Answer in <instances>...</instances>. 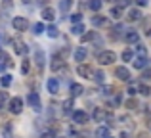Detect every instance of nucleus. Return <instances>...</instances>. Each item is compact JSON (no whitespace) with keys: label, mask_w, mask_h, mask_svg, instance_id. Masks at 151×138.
Instances as JSON below:
<instances>
[{"label":"nucleus","mask_w":151,"mask_h":138,"mask_svg":"<svg viewBox=\"0 0 151 138\" xmlns=\"http://www.w3.org/2000/svg\"><path fill=\"white\" fill-rule=\"evenodd\" d=\"M101 6H103V2H101V0H90V10L100 12V10H101Z\"/></svg>","instance_id":"nucleus-21"},{"label":"nucleus","mask_w":151,"mask_h":138,"mask_svg":"<svg viewBox=\"0 0 151 138\" xmlns=\"http://www.w3.org/2000/svg\"><path fill=\"white\" fill-rule=\"evenodd\" d=\"M42 19H44V21H48V23H52L55 19V10L52 6H46L44 10H42Z\"/></svg>","instance_id":"nucleus-11"},{"label":"nucleus","mask_w":151,"mask_h":138,"mask_svg":"<svg viewBox=\"0 0 151 138\" xmlns=\"http://www.w3.org/2000/svg\"><path fill=\"white\" fill-rule=\"evenodd\" d=\"M46 86H48V92H50V94H58V90H59V82H58V79H55V77L48 79Z\"/></svg>","instance_id":"nucleus-14"},{"label":"nucleus","mask_w":151,"mask_h":138,"mask_svg":"<svg viewBox=\"0 0 151 138\" xmlns=\"http://www.w3.org/2000/svg\"><path fill=\"white\" fill-rule=\"evenodd\" d=\"M35 33H37V35L44 33V25H42V23H37V25H35Z\"/></svg>","instance_id":"nucleus-37"},{"label":"nucleus","mask_w":151,"mask_h":138,"mask_svg":"<svg viewBox=\"0 0 151 138\" xmlns=\"http://www.w3.org/2000/svg\"><path fill=\"white\" fill-rule=\"evenodd\" d=\"M71 4H73V0H61L59 2V8H61V12H67L71 8Z\"/></svg>","instance_id":"nucleus-29"},{"label":"nucleus","mask_w":151,"mask_h":138,"mask_svg":"<svg viewBox=\"0 0 151 138\" xmlns=\"http://www.w3.org/2000/svg\"><path fill=\"white\" fill-rule=\"evenodd\" d=\"M81 6H82V8H86V6L90 8V2H88V0H81Z\"/></svg>","instance_id":"nucleus-46"},{"label":"nucleus","mask_w":151,"mask_h":138,"mask_svg":"<svg viewBox=\"0 0 151 138\" xmlns=\"http://www.w3.org/2000/svg\"><path fill=\"white\" fill-rule=\"evenodd\" d=\"M14 50H15V54H19V56H25V54L29 52V48L25 46V42H21V40H14Z\"/></svg>","instance_id":"nucleus-12"},{"label":"nucleus","mask_w":151,"mask_h":138,"mask_svg":"<svg viewBox=\"0 0 151 138\" xmlns=\"http://www.w3.org/2000/svg\"><path fill=\"white\" fill-rule=\"evenodd\" d=\"M6 67H8V64H6V61H0V73H2V71L6 69Z\"/></svg>","instance_id":"nucleus-45"},{"label":"nucleus","mask_w":151,"mask_h":138,"mask_svg":"<svg viewBox=\"0 0 151 138\" xmlns=\"http://www.w3.org/2000/svg\"><path fill=\"white\" fill-rule=\"evenodd\" d=\"M115 77H117L119 81L128 82V81H130V71L126 69L124 65H121V67H117V69H115Z\"/></svg>","instance_id":"nucleus-6"},{"label":"nucleus","mask_w":151,"mask_h":138,"mask_svg":"<svg viewBox=\"0 0 151 138\" xmlns=\"http://www.w3.org/2000/svg\"><path fill=\"white\" fill-rule=\"evenodd\" d=\"M94 38H96V33H94V31H92V33H86L84 37H82V42H88V40H94Z\"/></svg>","instance_id":"nucleus-33"},{"label":"nucleus","mask_w":151,"mask_h":138,"mask_svg":"<svg viewBox=\"0 0 151 138\" xmlns=\"http://www.w3.org/2000/svg\"><path fill=\"white\" fill-rule=\"evenodd\" d=\"M0 2H2L6 8H12V6H14V2H12V0H0Z\"/></svg>","instance_id":"nucleus-43"},{"label":"nucleus","mask_w":151,"mask_h":138,"mask_svg":"<svg viewBox=\"0 0 151 138\" xmlns=\"http://www.w3.org/2000/svg\"><path fill=\"white\" fill-rule=\"evenodd\" d=\"M0 85H2L4 88H8V86L12 85V75H2V79H0Z\"/></svg>","instance_id":"nucleus-27"},{"label":"nucleus","mask_w":151,"mask_h":138,"mask_svg":"<svg viewBox=\"0 0 151 138\" xmlns=\"http://www.w3.org/2000/svg\"><path fill=\"white\" fill-rule=\"evenodd\" d=\"M138 138H147V134H145V132H140V134H138Z\"/></svg>","instance_id":"nucleus-48"},{"label":"nucleus","mask_w":151,"mask_h":138,"mask_svg":"<svg viewBox=\"0 0 151 138\" xmlns=\"http://www.w3.org/2000/svg\"><path fill=\"white\" fill-rule=\"evenodd\" d=\"M122 37H124V40L128 42V44H138V40H140V35H138V31H134V29H128Z\"/></svg>","instance_id":"nucleus-7"},{"label":"nucleus","mask_w":151,"mask_h":138,"mask_svg":"<svg viewBox=\"0 0 151 138\" xmlns=\"http://www.w3.org/2000/svg\"><path fill=\"white\" fill-rule=\"evenodd\" d=\"M73 121H75V123H78V125H84V123H88V121H90V115L86 111H75L73 113Z\"/></svg>","instance_id":"nucleus-9"},{"label":"nucleus","mask_w":151,"mask_h":138,"mask_svg":"<svg viewBox=\"0 0 151 138\" xmlns=\"http://www.w3.org/2000/svg\"><path fill=\"white\" fill-rule=\"evenodd\" d=\"M119 121H121V123H124V125H128V127H130V125H132V119H130V117H128V115H124V117H121V119H119Z\"/></svg>","instance_id":"nucleus-38"},{"label":"nucleus","mask_w":151,"mask_h":138,"mask_svg":"<svg viewBox=\"0 0 151 138\" xmlns=\"http://www.w3.org/2000/svg\"><path fill=\"white\" fill-rule=\"evenodd\" d=\"M140 94H144V96H149L151 94V88L147 85H144V82H140Z\"/></svg>","instance_id":"nucleus-30"},{"label":"nucleus","mask_w":151,"mask_h":138,"mask_svg":"<svg viewBox=\"0 0 151 138\" xmlns=\"http://www.w3.org/2000/svg\"><path fill=\"white\" fill-rule=\"evenodd\" d=\"M46 33H48V37H52V38H58L59 31H58V27H55V25H50L48 29H46Z\"/></svg>","instance_id":"nucleus-26"},{"label":"nucleus","mask_w":151,"mask_h":138,"mask_svg":"<svg viewBox=\"0 0 151 138\" xmlns=\"http://www.w3.org/2000/svg\"><path fill=\"white\" fill-rule=\"evenodd\" d=\"M81 19H82V14H73L71 15V21L73 23H81Z\"/></svg>","instance_id":"nucleus-36"},{"label":"nucleus","mask_w":151,"mask_h":138,"mask_svg":"<svg viewBox=\"0 0 151 138\" xmlns=\"http://www.w3.org/2000/svg\"><path fill=\"white\" fill-rule=\"evenodd\" d=\"M31 2V0H23V4H29Z\"/></svg>","instance_id":"nucleus-50"},{"label":"nucleus","mask_w":151,"mask_h":138,"mask_svg":"<svg viewBox=\"0 0 151 138\" xmlns=\"http://www.w3.org/2000/svg\"><path fill=\"white\" fill-rule=\"evenodd\" d=\"M10 111L14 113V115H19V113L23 111V100H21V98L15 96V98L10 100Z\"/></svg>","instance_id":"nucleus-5"},{"label":"nucleus","mask_w":151,"mask_h":138,"mask_svg":"<svg viewBox=\"0 0 151 138\" xmlns=\"http://www.w3.org/2000/svg\"><path fill=\"white\" fill-rule=\"evenodd\" d=\"M92 25L94 27H105L107 25V17L105 15H92Z\"/></svg>","instance_id":"nucleus-17"},{"label":"nucleus","mask_w":151,"mask_h":138,"mask_svg":"<svg viewBox=\"0 0 151 138\" xmlns=\"http://www.w3.org/2000/svg\"><path fill=\"white\" fill-rule=\"evenodd\" d=\"M147 129L151 131V117H147Z\"/></svg>","instance_id":"nucleus-49"},{"label":"nucleus","mask_w":151,"mask_h":138,"mask_svg":"<svg viewBox=\"0 0 151 138\" xmlns=\"http://www.w3.org/2000/svg\"><path fill=\"white\" fill-rule=\"evenodd\" d=\"M77 73L81 75V77H84V79H92L94 69L90 67V65H86V64H81V65L77 67Z\"/></svg>","instance_id":"nucleus-8"},{"label":"nucleus","mask_w":151,"mask_h":138,"mask_svg":"<svg viewBox=\"0 0 151 138\" xmlns=\"http://www.w3.org/2000/svg\"><path fill=\"white\" fill-rule=\"evenodd\" d=\"M86 56H88V50H86L84 46H78V48L75 50V60L77 61H84Z\"/></svg>","instance_id":"nucleus-16"},{"label":"nucleus","mask_w":151,"mask_h":138,"mask_svg":"<svg viewBox=\"0 0 151 138\" xmlns=\"http://www.w3.org/2000/svg\"><path fill=\"white\" fill-rule=\"evenodd\" d=\"M121 58H122V61H132L134 60V52L132 50H124V52L121 54Z\"/></svg>","instance_id":"nucleus-23"},{"label":"nucleus","mask_w":151,"mask_h":138,"mask_svg":"<svg viewBox=\"0 0 151 138\" xmlns=\"http://www.w3.org/2000/svg\"><path fill=\"white\" fill-rule=\"evenodd\" d=\"M107 138H111V136H107Z\"/></svg>","instance_id":"nucleus-51"},{"label":"nucleus","mask_w":151,"mask_h":138,"mask_svg":"<svg viewBox=\"0 0 151 138\" xmlns=\"http://www.w3.org/2000/svg\"><path fill=\"white\" fill-rule=\"evenodd\" d=\"M126 19H128V21H140L142 12L138 10V8H132V10H128V14H126Z\"/></svg>","instance_id":"nucleus-15"},{"label":"nucleus","mask_w":151,"mask_h":138,"mask_svg":"<svg viewBox=\"0 0 151 138\" xmlns=\"http://www.w3.org/2000/svg\"><path fill=\"white\" fill-rule=\"evenodd\" d=\"M96 136L98 138H107V136H109V129H107V127H100L96 131Z\"/></svg>","instance_id":"nucleus-24"},{"label":"nucleus","mask_w":151,"mask_h":138,"mask_svg":"<svg viewBox=\"0 0 151 138\" xmlns=\"http://www.w3.org/2000/svg\"><path fill=\"white\" fill-rule=\"evenodd\" d=\"M130 2H132V0H119V4H121L122 8H126V6H130Z\"/></svg>","instance_id":"nucleus-42"},{"label":"nucleus","mask_w":151,"mask_h":138,"mask_svg":"<svg viewBox=\"0 0 151 138\" xmlns=\"http://www.w3.org/2000/svg\"><path fill=\"white\" fill-rule=\"evenodd\" d=\"M111 94H113V88H111V86H105V88H103V96H111Z\"/></svg>","instance_id":"nucleus-40"},{"label":"nucleus","mask_w":151,"mask_h":138,"mask_svg":"<svg viewBox=\"0 0 151 138\" xmlns=\"http://www.w3.org/2000/svg\"><path fill=\"white\" fill-rule=\"evenodd\" d=\"M27 102H29V105L35 109V111H40L42 109V102H40V96H38L37 92H29V96H27Z\"/></svg>","instance_id":"nucleus-4"},{"label":"nucleus","mask_w":151,"mask_h":138,"mask_svg":"<svg viewBox=\"0 0 151 138\" xmlns=\"http://www.w3.org/2000/svg\"><path fill=\"white\" fill-rule=\"evenodd\" d=\"M50 67L52 71H59L63 67V58H59V56H54L52 58V64H50Z\"/></svg>","instance_id":"nucleus-18"},{"label":"nucleus","mask_w":151,"mask_h":138,"mask_svg":"<svg viewBox=\"0 0 151 138\" xmlns=\"http://www.w3.org/2000/svg\"><path fill=\"white\" fill-rule=\"evenodd\" d=\"M144 79H145V81H147V79H151V71H149V69L144 71Z\"/></svg>","instance_id":"nucleus-44"},{"label":"nucleus","mask_w":151,"mask_h":138,"mask_svg":"<svg viewBox=\"0 0 151 138\" xmlns=\"http://www.w3.org/2000/svg\"><path fill=\"white\" fill-rule=\"evenodd\" d=\"M115 58H117V56H115L113 50H103V52L98 54V61H100L101 65H111L115 61Z\"/></svg>","instance_id":"nucleus-1"},{"label":"nucleus","mask_w":151,"mask_h":138,"mask_svg":"<svg viewBox=\"0 0 151 138\" xmlns=\"http://www.w3.org/2000/svg\"><path fill=\"white\" fill-rule=\"evenodd\" d=\"M71 33H73V35H82V33H84V27H82V23H73V29H71Z\"/></svg>","instance_id":"nucleus-22"},{"label":"nucleus","mask_w":151,"mask_h":138,"mask_svg":"<svg viewBox=\"0 0 151 138\" xmlns=\"http://www.w3.org/2000/svg\"><path fill=\"white\" fill-rule=\"evenodd\" d=\"M132 65L136 69H145L147 67V56H136V60L132 61Z\"/></svg>","instance_id":"nucleus-13"},{"label":"nucleus","mask_w":151,"mask_h":138,"mask_svg":"<svg viewBox=\"0 0 151 138\" xmlns=\"http://www.w3.org/2000/svg\"><path fill=\"white\" fill-rule=\"evenodd\" d=\"M136 56H147V50H145V46H142V44L136 46Z\"/></svg>","instance_id":"nucleus-31"},{"label":"nucleus","mask_w":151,"mask_h":138,"mask_svg":"<svg viewBox=\"0 0 151 138\" xmlns=\"http://www.w3.org/2000/svg\"><path fill=\"white\" fill-rule=\"evenodd\" d=\"M35 64H37L38 73H42V69H44V52H42V50H37V52H35Z\"/></svg>","instance_id":"nucleus-10"},{"label":"nucleus","mask_w":151,"mask_h":138,"mask_svg":"<svg viewBox=\"0 0 151 138\" xmlns=\"http://www.w3.org/2000/svg\"><path fill=\"white\" fill-rule=\"evenodd\" d=\"M94 75H96V77H94V79H96L98 82H103V77H105V75H103L101 71H98V73H94Z\"/></svg>","instance_id":"nucleus-39"},{"label":"nucleus","mask_w":151,"mask_h":138,"mask_svg":"<svg viewBox=\"0 0 151 138\" xmlns=\"http://www.w3.org/2000/svg\"><path fill=\"white\" fill-rule=\"evenodd\" d=\"M21 73H23V75L29 73V60H23V64H21Z\"/></svg>","instance_id":"nucleus-34"},{"label":"nucleus","mask_w":151,"mask_h":138,"mask_svg":"<svg viewBox=\"0 0 151 138\" xmlns=\"http://www.w3.org/2000/svg\"><path fill=\"white\" fill-rule=\"evenodd\" d=\"M138 90H140V85H138V82H132V81H128V94H136Z\"/></svg>","instance_id":"nucleus-25"},{"label":"nucleus","mask_w":151,"mask_h":138,"mask_svg":"<svg viewBox=\"0 0 151 138\" xmlns=\"http://www.w3.org/2000/svg\"><path fill=\"white\" fill-rule=\"evenodd\" d=\"M134 2H136V6H147L149 0H134Z\"/></svg>","instance_id":"nucleus-41"},{"label":"nucleus","mask_w":151,"mask_h":138,"mask_svg":"<svg viewBox=\"0 0 151 138\" xmlns=\"http://www.w3.org/2000/svg\"><path fill=\"white\" fill-rule=\"evenodd\" d=\"M92 117H94L96 123H105L107 119H111V113L107 111V109H103V108H96L94 113H92Z\"/></svg>","instance_id":"nucleus-2"},{"label":"nucleus","mask_w":151,"mask_h":138,"mask_svg":"<svg viewBox=\"0 0 151 138\" xmlns=\"http://www.w3.org/2000/svg\"><path fill=\"white\" fill-rule=\"evenodd\" d=\"M71 109H73V98L63 102V113H71Z\"/></svg>","instance_id":"nucleus-28"},{"label":"nucleus","mask_w":151,"mask_h":138,"mask_svg":"<svg viewBox=\"0 0 151 138\" xmlns=\"http://www.w3.org/2000/svg\"><path fill=\"white\" fill-rule=\"evenodd\" d=\"M119 138H130V132H126V131L121 132V136H119Z\"/></svg>","instance_id":"nucleus-47"},{"label":"nucleus","mask_w":151,"mask_h":138,"mask_svg":"<svg viewBox=\"0 0 151 138\" xmlns=\"http://www.w3.org/2000/svg\"><path fill=\"white\" fill-rule=\"evenodd\" d=\"M82 92H84V86H82V85H77V82H75V85H71V96H73V98L81 96Z\"/></svg>","instance_id":"nucleus-19"},{"label":"nucleus","mask_w":151,"mask_h":138,"mask_svg":"<svg viewBox=\"0 0 151 138\" xmlns=\"http://www.w3.org/2000/svg\"><path fill=\"white\" fill-rule=\"evenodd\" d=\"M40 138H55V132L54 131H44L40 134Z\"/></svg>","instance_id":"nucleus-35"},{"label":"nucleus","mask_w":151,"mask_h":138,"mask_svg":"<svg viewBox=\"0 0 151 138\" xmlns=\"http://www.w3.org/2000/svg\"><path fill=\"white\" fill-rule=\"evenodd\" d=\"M12 27H14L15 31H19V33H23V31H27L29 29V19H25V17H14L12 19Z\"/></svg>","instance_id":"nucleus-3"},{"label":"nucleus","mask_w":151,"mask_h":138,"mask_svg":"<svg viewBox=\"0 0 151 138\" xmlns=\"http://www.w3.org/2000/svg\"><path fill=\"white\" fill-rule=\"evenodd\" d=\"M111 17L121 19V17H122V6H115V8H111Z\"/></svg>","instance_id":"nucleus-20"},{"label":"nucleus","mask_w":151,"mask_h":138,"mask_svg":"<svg viewBox=\"0 0 151 138\" xmlns=\"http://www.w3.org/2000/svg\"><path fill=\"white\" fill-rule=\"evenodd\" d=\"M126 108H128V109H136L138 108V102L134 100V98H130V100H126Z\"/></svg>","instance_id":"nucleus-32"}]
</instances>
